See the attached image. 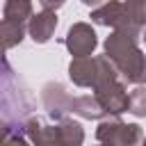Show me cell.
<instances>
[{
  "instance_id": "cell-1",
  "label": "cell",
  "mask_w": 146,
  "mask_h": 146,
  "mask_svg": "<svg viewBox=\"0 0 146 146\" xmlns=\"http://www.w3.org/2000/svg\"><path fill=\"white\" fill-rule=\"evenodd\" d=\"M137 41H139V34L114 30L105 39V55L125 82L144 84L146 82V55L139 50Z\"/></svg>"
},
{
  "instance_id": "cell-2",
  "label": "cell",
  "mask_w": 146,
  "mask_h": 146,
  "mask_svg": "<svg viewBox=\"0 0 146 146\" xmlns=\"http://www.w3.org/2000/svg\"><path fill=\"white\" fill-rule=\"evenodd\" d=\"M32 112V98L9 66V62L0 59V119L7 123H23Z\"/></svg>"
},
{
  "instance_id": "cell-3",
  "label": "cell",
  "mask_w": 146,
  "mask_h": 146,
  "mask_svg": "<svg viewBox=\"0 0 146 146\" xmlns=\"http://www.w3.org/2000/svg\"><path fill=\"white\" fill-rule=\"evenodd\" d=\"M119 75L114 64L107 59V55H87V57H73L68 64V78L78 87H96L105 78Z\"/></svg>"
},
{
  "instance_id": "cell-4",
  "label": "cell",
  "mask_w": 146,
  "mask_h": 146,
  "mask_svg": "<svg viewBox=\"0 0 146 146\" xmlns=\"http://www.w3.org/2000/svg\"><path fill=\"white\" fill-rule=\"evenodd\" d=\"M96 139L110 146H135L144 139V135L137 123H123L119 114H107V119H103L96 128Z\"/></svg>"
},
{
  "instance_id": "cell-5",
  "label": "cell",
  "mask_w": 146,
  "mask_h": 146,
  "mask_svg": "<svg viewBox=\"0 0 146 146\" xmlns=\"http://www.w3.org/2000/svg\"><path fill=\"white\" fill-rule=\"evenodd\" d=\"M94 96L98 98V103L103 105V110L107 114L128 112L130 94L125 91V84L119 80V75H112V78H105L103 82H98L94 87Z\"/></svg>"
},
{
  "instance_id": "cell-6",
  "label": "cell",
  "mask_w": 146,
  "mask_h": 146,
  "mask_svg": "<svg viewBox=\"0 0 146 146\" xmlns=\"http://www.w3.org/2000/svg\"><path fill=\"white\" fill-rule=\"evenodd\" d=\"M89 18L96 25H105V27H114V30H123V32L141 36V27H137V25H132L128 21V14H125L121 0H107V2L98 5L96 9H91Z\"/></svg>"
},
{
  "instance_id": "cell-7",
  "label": "cell",
  "mask_w": 146,
  "mask_h": 146,
  "mask_svg": "<svg viewBox=\"0 0 146 146\" xmlns=\"http://www.w3.org/2000/svg\"><path fill=\"white\" fill-rule=\"evenodd\" d=\"M64 46L68 48V52L73 57H87L94 55L96 46H98V36L94 32V27L89 23H73L64 36Z\"/></svg>"
},
{
  "instance_id": "cell-8",
  "label": "cell",
  "mask_w": 146,
  "mask_h": 146,
  "mask_svg": "<svg viewBox=\"0 0 146 146\" xmlns=\"http://www.w3.org/2000/svg\"><path fill=\"white\" fill-rule=\"evenodd\" d=\"M41 100H43V107L48 112V116L52 121H62L68 112H71V105H73V96L64 89V84L59 82H48L43 84L41 89Z\"/></svg>"
},
{
  "instance_id": "cell-9",
  "label": "cell",
  "mask_w": 146,
  "mask_h": 146,
  "mask_svg": "<svg viewBox=\"0 0 146 146\" xmlns=\"http://www.w3.org/2000/svg\"><path fill=\"white\" fill-rule=\"evenodd\" d=\"M55 30H57V14L52 9H43L39 14H32V18L27 21V34L34 43L50 41Z\"/></svg>"
},
{
  "instance_id": "cell-10",
  "label": "cell",
  "mask_w": 146,
  "mask_h": 146,
  "mask_svg": "<svg viewBox=\"0 0 146 146\" xmlns=\"http://www.w3.org/2000/svg\"><path fill=\"white\" fill-rule=\"evenodd\" d=\"M23 125H25V132H27V139L30 141H34L39 146L59 144V130H57V125H43V121L39 116H27L23 121Z\"/></svg>"
},
{
  "instance_id": "cell-11",
  "label": "cell",
  "mask_w": 146,
  "mask_h": 146,
  "mask_svg": "<svg viewBox=\"0 0 146 146\" xmlns=\"http://www.w3.org/2000/svg\"><path fill=\"white\" fill-rule=\"evenodd\" d=\"M25 36V25L2 18L0 21V55H5L9 48L18 46Z\"/></svg>"
},
{
  "instance_id": "cell-12",
  "label": "cell",
  "mask_w": 146,
  "mask_h": 146,
  "mask_svg": "<svg viewBox=\"0 0 146 146\" xmlns=\"http://www.w3.org/2000/svg\"><path fill=\"white\" fill-rule=\"evenodd\" d=\"M71 112L82 116V119H103L107 112L103 110V105L98 103L96 96H73V105Z\"/></svg>"
},
{
  "instance_id": "cell-13",
  "label": "cell",
  "mask_w": 146,
  "mask_h": 146,
  "mask_svg": "<svg viewBox=\"0 0 146 146\" xmlns=\"http://www.w3.org/2000/svg\"><path fill=\"white\" fill-rule=\"evenodd\" d=\"M57 130H59V144L62 146H78L84 141V130L78 121L64 116L62 121H57Z\"/></svg>"
},
{
  "instance_id": "cell-14",
  "label": "cell",
  "mask_w": 146,
  "mask_h": 146,
  "mask_svg": "<svg viewBox=\"0 0 146 146\" xmlns=\"http://www.w3.org/2000/svg\"><path fill=\"white\" fill-rule=\"evenodd\" d=\"M5 18L25 25L32 18V0H7L5 2Z\"/></svg>"
},
{
  "instance_id": "cell-15",
  "label": "cell",
  "mask_w": 146,
  "mask_h": 146,
  "mask_svg": "<svg viewBox=\"0 0 146 146\" xmlns=\"http://www.w3.org/2000/svg\"><path fill=\"white\" fill-rule=\"evenodd\" d=\"M123 9L128 14V21L137 27L146 25V0H125Z\"/></svg>"
},
{
  "instance_id": "cell-16",
  "label": "cell",
  "mask_w": 146,
  "mask_h": 146,
  "mask_svg": "<svg viewBox=\"0 0 146 146\" xmlns=\"http://www.w3.org/2000/svg\"><path fill=\"white\" fill-rule=\"evenodd\" d=\"M128 112L135 116H146V87L137 84L130 91V103H128Z\"/></svg>"
},
{
  "instance_id": "cell-17",
  "label": "cell",
  "mask_w": 146,
  "mask_h": 146,
  "mask_svg": "<svg viewBox=\"0 0 146 146\" xmlns=\"http://www.w3.org/2000/svg\"><path fill=\"white\" fill-rule=\"evenodd\" d=\"M64 2H66V0H39V5H41L43 9H52V11H57Z\"/></svg>"
},
{
  "instance_id": "cell-18",
  "label": "cell",
  "mask_w": 146,
  "mask_h": 146,
  "mask_svg": "<svg viewBox=\"0 0 146 146\" xmlns=\"http://www.w3.org/2000/svg\"><path fill=\"white\" fill-rule=\"evenodd\" d=\"M82 5H87V7H96V5H100L103 0H80Z\"/></svg>"
},
{
  "instance_id": "cell-19",
  "label": "cell",
  "mask_w": 146,
  "mask_h": 146,
  "mask_svg": "<svg viewBox=\"0 0 146 146\" xmlns=\"http://www.w3.org/2000/svg\"><path fill=\"white\" fill-rule=\"evenodd\" d=\"M141 39H144V43H146V25H144V30H141Z\"/></svg>"
},
{
  "instance_id": "cell-20",
  "label": "cell",
  "mask_w": 146,
  "mask_h": 146,
  "mask_svg": "<svg viewBox=\"0 0 146 146\" xmlns=\"http://www.w3.org/2000/svg\"><path fill=\"white\" fill-rule=\"evenodd\" d=\"M2 57H5V55H0V59H2Z\"/></svg>"
},
{
  "instance_id": "cell-21",
  "label": "cell",
  "mask_w": 146,
  "mask_h": 146,
  "mask_svg": "<svg viewBox=\"0 0 146 146\" xmlns=\"http://www.w3.org/2000/svg\"><path fill=\"white\" fill-rule=\"evenodd\" d=\"M0 123H2V119H0Z\"/></svg>"
}]
</instances>
